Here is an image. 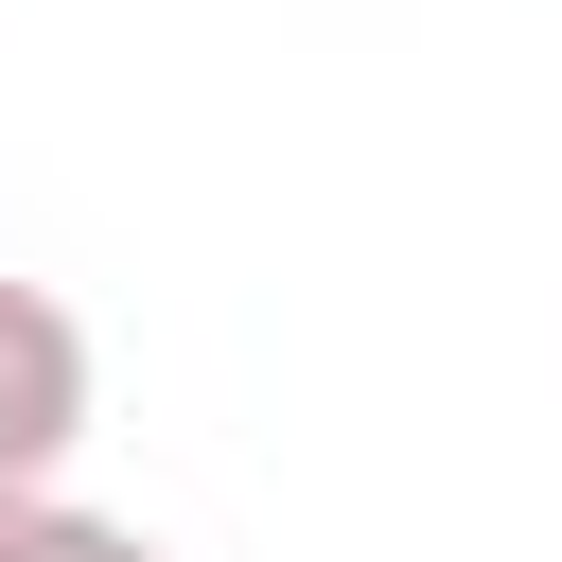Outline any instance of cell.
Wrapping results in <instances>:
<instances>
[{
	"label": "cell",
	"instance_id": "obj_1",
	"mask_svg": "<svg viewBox=\"0 0 562 562\" xmlns=\"http://www.w3.org/2000/svg\"><path fill=\"white\" fill-rule=\"evenodd\" d=\"M88 404H105V369H88V316H70L53 281H0V509H18V492H70V457H88Z\"/></svg>",
	"mask_w": 562,
	"mask_h": 562
},
{
	"label": "cell",
	"instance_id": "obj_2",
	"mask_svg": "<svg viewBox=\"0 0 562 562\" xmlns=\"http://www.w3.org/2000/svg\"><path fill=\"white\" fill-rule=\"evenodd\" d=\"M0 562H158V527H123V509H88V492H18V509H0Z\"/></svg>",
	"mask_w": 562,
	"mask_h": 562
}]
</instances>
